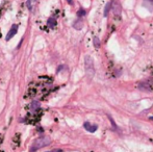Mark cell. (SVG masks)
I'll use <instances>...</instances> for the list:
<instances>
[{
    "instance_id": "6da1fadb",
    "label": "cell",
    "mask_w": 153,
    "mask_h": 152,
    "mask_svg": "<svg viewBox=\"0 0 153 152\" xmlns=\"http://www.w3.org/2000/svg\"><path fill=\"white\" fill-rule=\"evenodd\" d=\"M84 70L89 80H92L95 75V67H94V61L90 55L84 56Z\"/></svg>"
},
{
    "instance_id": "7a4b0ae2",
    "label": "cell",
    "mask_w": 153,
    "mask_h": 152,
    "mask_svg": "<svg viewBox=\"0 0 153 152\" xmlns=\"http://www.w3.org/2000/svg\"><path fill=\"white\" fill-rule=\"evenodd\" d=\"M51 144V139L49 137H41V138H38L37 140H35V142L31 145V148L29 152H35L39 149L46 147L48 145Z\"/></svg>"
},
{
    "instance_id": "3957f363",
    "label": "cell",
    "mask_w": 153,
    "mask_h": 152,
    "mask_svg": "<svg viewBox=\"0 0 153 152\" xmlns=\"http://www.w3.org/2000/svg\"><path fill=\"white\" fill-rule=\"evenodd\" d=\"M137 88L142 92H153V86L149 81H141L137 84Z\"/></svg>"
},
{
    "instance_id": "277c9868",
    "label": "cell",
    "mask_w": 153,
    "mask_h": 152,
    "mask_svg": "<svg viewBox=\"0 0 153 152\" xmlns=\"http://www.w3.org/2000/svg\"><path fill=\"white\" fill-rule=\"evenodd\" d=\"M18 28H19V27H18V25H17V24H13L12 25L10 31H8L7 35H6V37H5L6 41H10L13 37H15V35H16V33L18 32Z\"/></svg>"
},
{
    "instance_id": "5b68a950",
    "label": "cell",
    "mask_w": 153,
    "mask_h": 152,
    "mask_svg": "<svg viewBox=\"0 0 153 152\" xmlns=\"http://www.w3.org/2000/svg\"><path fill=\"white\" fill-rule=\"evenodd\" d=\"M84 127L86 128V130H88L89 132H95L98 129V126L95 125V124H91L90 122H84Z\"/></svg>"
},
{
    "instance_id": "8992f818",
    "label": "cell",
    "mask_w": 153,
    "mask_h": 152,
    "mask_svg": "<svg viewBox=\"0 0 153 152\" xmlns=\"http://www.w3.org/2000/svg\"><path fill=\"white\" fill-rule=\"evenodd\" d=\"M73 27L76 29V30H80V29L84 27V20H82L81 18H78L76 21H74Z\"/></svg>"
},
{
    "instance_id": "52a82bcc",
    "label": "cell",
    "mask_w": 153,
    "mask_h": 152,
    "mask_svg": "<svg viewBox=\"0 0 153 152\" xmlns=\"http://www.w3.org/2000/svg\"><path fill=\"white\" fill-rule=\"evenodd\" d=\"M26 6H27V8H28L29 12H33V8H35V0H27Z\"/></svg>"
},
{
    "instance_id": "ba28073f",
    "label": "cell",
    "mask_w": 153,
    "mask_h": 152,
    "mask_svg": "<svg viewBox=\"0 0 153 152\" xmlns=\"http://www.w3.org/2000/svg\"><path fill=\"white\" fill-rule=\"evenodd\" d=\"M47 25H48V27H50V28H53V27H54L55 25H56V20H55V18L51 17V18L48 19Z\"/></svg>"
},
{
    "instance_id": "9c48e42d",
    "label": "cell",
    "mask_w": 153,
    "mask_h": 152,
    "mask_svg": "<svg viewBox=\"0 0 153 152\" xmlns=\"http://www.w3.org/2000/svg\"><path fill=\"white\" fill-rule=\"evenodd\" d=\"M110 7H112V2H108V3L105 5V8H104V17L108 16V13H109V10H110Z\"/></svg>"
},
{
    "instance_id": "30bf717a",
    "label": "cell",
    "mask_w": 153,
    "mask_h": 152,
    "mask_svg": "<svg viewBox=\"0 0 153 152\" xmlns=\"http://www.w3.org/2000/svg\"><path fill=\"white\" fill-rule=\"evenodd\" d=\"M30 107H31V109H38L40 107V102L39 101H33V102H31V104H30Z\"/></svg>"
},
{
    "instance_id": "8fae6325",
    "label": "cell",
    "mask_w": 153,
    "mask_h": 152,
    "mask_svg": "<svg viewBox=\"0 0 153 152\" xmlns=\"http://www.w3.org/2000/svg\"><path fill=\"white\" fill-rule=\"evenodd\" d=\"M93 43H94V46L95 48H100V41H99V39L97 37H94V40H93Z\"/></svg>"
},
{
    "instance_id": "7c38bea8",
    "label": "cell",
    "mask_w": 153,
    "mask_h": 152,
    "mask_svg": "<svg viewBox=\"0 0 153 152\" xmlns=\"http://www.w3.org/2000/svg\"><path fill=\"white\" fill-rule=\"evenodd\" d=\"M86 10H84V8H80L79 10L77 12V17L78 18H81V17H84V16H86Z\"/></svg>"
},
{
    "instance_id": "4fadbf2b",
    "label": "cell",
    "mask_w": 153,
    "mask_h": 152,
    "mask_svg": "<svg viewBox=\"0 0 153 152\" xmlns=\"http://www.w3.org/2000/svg\"><path fill=\"white\" fill-rule=\"evenodd\" d=\"M108 118H109L110 122H112V127H114V129H115V130H118V126L116 125V123H115V121L112 120V118L110 117V116H108Z\"/></svg>"
},
{
    "instance_id": "5bb4252c",
    "label": "cell",
    "mask_w": 153,
    "mask_h": 152,
    "mask_svg": "<svg viewBox=\"0 0 153 152\" xmlns=\"http://www.w3.org/2000/svg\"><path fill=\"white\" fill-rule=\"evenodd\" d=\"M67 1H68V3H69V4H72V3H73V1H72V0H67Z\"/></svg>"
},
{
    "instance_id": "9a60e30c",
    "label": "cell",
    "mask_w": 153,
    "mask_h": 152,
    "mask_svg": "<svg viewBox=\"0 0 153 152\" xmlns=\"http://www.w3.org/2000/svg\"><path fill=\"white\" fill-rule=\"evenodd\" d=\"M150 119H151V120H153V117H151V118H150Z\"/></svg>"
}]
</instances>
